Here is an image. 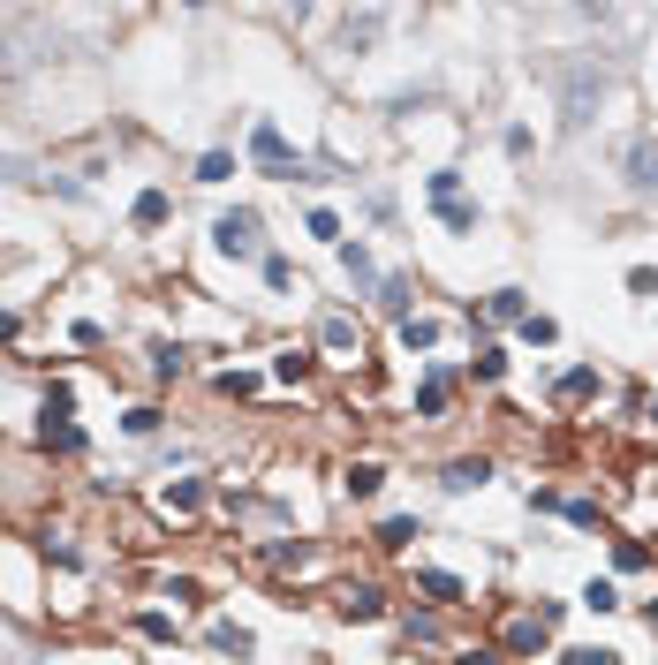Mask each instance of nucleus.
<instances>
[{
    "label": "nucleus",
    "instance_id": "nucleus-1",
    "mask_svg": "<svg viewBox=\"0 0 658 665\" xmlns=\"http://www.w3.org/2000/svg\"><path fill=\"white\" fill-rule=\"evenodd\" d=\"M250 167L273 174V182H318L311 159H303L288 137H280V121H258V129H250Z\"/></svg>",
    "mask_w": 658,
    "mask_h": 665
},
{
    "label": "nucleus",
    "instance_id": "nucleus-2",
    "mask_svg": "<svg viewBox=\"0 0 658 665\" xmlns=\"http://www.w3.org/2000/svg\"><path fill=\"white\" fill-rule=\"evenodd\" d=\"M212 242H220L227 257H258V212H250V205L220 212V220H212Z\"/></svg>",
    "mask_w": 658,
    "mask_h": 665
},
{
    "label": "nucleus",
    "instance_id": "nucleus-3",
    "mask_svg": "<svg viewBox=\"0 0 658 665\" xmlns=\"http://www.w3.org/2000/svg\"><path fill=\"white\" fill-rule=\"evenodd\" d=\"M621 167H628V189H636V197H658V137H636L621 152Z\"/></svg>",
    "mask_w": 658,
    "mask_h": 665
},
{
    "label": "nucleus",
    "instance_id": "nucleus-4",
    "mask_svg": "<svg viewBox=\"0 0 658 665\" xmlns=\"http://www.w3.org/2000/svg\"><path fill=\"white\" fill-rule=\"evenodd\" d=\"M416 597L447 613V605H462V575H454V567H416Z\"/></svg>",
    "mask_w": 658,
    "mask_h": 665
},
{
    "label": "nucleus",
    "instance_id": "nucleus-5",
    "mask_svg": "<svg viewBox=\"0 0 658 665\" xmlns=\"http://www.w3.org/2000/svg\"><path fill=\"white\" fill-rule=\"evenodd\" d=\"M439 484H447V492H485V484H492V461L485 454H454L447 469H439Z\"/></svg>",
    "mask_w": 658,
    "mask_h": 665
},
{
    "label": "nucleus",
    "instance_id": "nucleus-6",
    "mask_svg": "<svg viewBox=\"0 0 658 665\" xmlns=\"http://www.w3.org/2000/svg\"><path fill=\"white\" fill-rule=\"evenodd\" d=\"M447 409H454V371H424V386H416V416L439 424Z\"/></svg>",
    "mask_w": 658,
    "mask_h": 665
},
{
    "label": "nucleus",
    "instance_id": "nucleus-7",
    "mask_svg": "<svg viewBox=\"0 0 658 665\" xmlns=\"http://www.w3.org/2000/svg\"><path fill=\"white\" fill-rule=\"evenodd\" d=\"M379 613H386L379 582H348V590H341V620H379Z\"/></svg>",
    "mask_w": 658,
    "mask_h": 665
},
{
    "label": "nucleus",
    "instance_id": "nucleus-8",
    "mask_svg": "<svg viewBox=\"0 0 658 665\" xmlns=\"http://www.w3.org/2000/svg\"><path fill=\"white\" fill-rule=\"evenodd\" d=\"M416 537H424V522H416V514H386V522H379V537H371V545H379V552H409Z\"/></svg>",
    "mask_w": 658,
    "mask_h": 665
},
{
    "label": "nucleus",
    "instance_id": "nucleus-9",
    "mask_svg": "<svg viewBox=\"0 0 658 665\" xmlns=\"http://www.w3.org/2000/svg\"><path fill=\"white\" fill-rule=\"evenodd\" d=\"M379 484H386V461H348L341 492H348V499H379Z\"/></svg>",
    "mask_w": 658,
    "mask_h": 665
},
{
    "label": "nucleus",
    "instance_id": "nucleus-10",
    "mask_svg": "<svg viewBox=\"0 0 658 665\" xmlns=\"http://www.w3.org/2000/svg\"><path fill=\"white\" fill-rule=\"evenodd\" d=\"M507 650H515V658H537V650H545V613H522L515 628H507Z\"/></svg>",
    "mask_w": 658,
    "mask_h": 665
},
{
    "label": "nucleus",
    "instance_id": "nucleus-11",
    "mask_svg": "<svg viewBox=\"0 0 658 665\" xmlns=\"http://www.w3.org/2000/svg\"><path fill=\"white\" fill-rule=\"evenodd\" d=\"M205 499H212V484H205V477H174V484H167V507H174V514H197Z\"/></svg>",
    "mask_w": 658,
    "mask_h": 665
},
{
    "label": "nucleus",
    "instance_id": "nucleus-12",
    "mask_svg": "<svg viewBox=\"0 0 658 665\" xmlns=\"http://www.w3.org/2000/svg\"><path fill=\"white\" fill-rule=\"evenodd\" d=\"M311 371H318L311 348H280V356H273V378H288V386H295V378H311Z\"/></svg>",
    "mask_w": 658,
    "mask_h": 665
},
{
    "label": "nucleus",
    "instance_id": "nucleus-13",
    "mask_svg": "<svg viewBox=\"0 0 658 665\" xmlns=\"http://www.w3.org/2000/svg\"><path fill=\"white\" fill-rule=\"evenodd\" d=\"M341 265H348V280H356V288H371V280H379V265H371L364 242H341Z\"/></svg>",
    "mask_w": 658,
    "mask_h": 665
},
{
    "label": "nucleus",
    "instance_id": "nucleus-14",
    "mask_svg": "<svg viewBox=\"0 0 658 665\" xmlns=\"http://www.w3.org/2000/svg\"><path fill=\"white\" fill-rule=\"evenodd\" d=\"M129 220L137 227H167V189H144L137 205H129Z\"/></svg>",
    "mask_w": 658,
    "mask_h": 665
},
{
    "label": "nucleus",
    "instance_id": "nucleus-15",
    "mask_svg": "<svg viewBox=\"0 0 658 665\" xmlns=\"http://www.w3.org/2000/svg\"><path fill=\"white\" fill-rule=\"evenodd\" d=\"M212 650H227V658H250V628H235V620H220V628H212Z\"/></svg>",
    "mask_w": 658,
    "mask_h": 665
},
{
    "label": "nucleus",
    "instance_id": "nucleus-16",
    "mask_svg": "<svg viewBox=\"0 0 658 665\" xmlns=\"http://www.w3.org/2000/svg\"><path fill=\"white\" fill-rule=\"evenodd\" d=\"M227 174H235V152H205V159H197V182H205V189H220Z\"/></svg>",
    "mask_w": 658,
    "mask_h": 665
},
{
    "label": "nucleus",
    "instance_id": "nucleus-17",
    "mask_svg": "<svg viewBox=\"0 0 658 665\" xmlns=\"http://www.w3.org/2000/svg\"><path fill=\"white\" fill-rule=\"evenodd\" d=\"M492 318H500V325H522V318H530V303H522V288H500V295H492Z\"/></svg>",
    "mask_w": 658,
    "mask_h": 665
},
{
    "label": "nucleus",
    "instance_id": "nucleus-18",
    "mask_svg": "<svg viewBox=\"0 0 658 665\" xmlns=\"http://www.w3.org/2000/svg\"><path fill=\"white\" fill-rule=\"evenodd\" d=\"M522 341H530V348H553V341H560V325L545 318V310H530V318H522Z\"/></svg>",
    "mask_w": 658,
    "mask_h": 665
},
{
    "label": "nucleus",
    "instance_id": "nucleus-19",
    "mask_svg": "<svg viewBox=\"0 0 658 665\" xmlns=\"http://www.w3.org/2000/svg\"><path fill=\"white\" fill-rule=\"evenodd\" d=\"M432 341H439L432 318H401V348H409V356H416V348H432Z\"/></svg>",
    "mask_w": 658,
    "mask_h": 665
},
{
    "label": "nucleus",
    "instance_id": "nucleus-20",
    "mask_svg": "<svg viewBox=\"0 0 658 665\" xmlns=\"http://www.w3.org/2000/svg\"><path fill=\"white\" fill-rule=\"evenodd\" d=\"M265 560L273 567H311V545H303V537H295V545L280 537V545H265Z\"/></svg>",
    "mask_w": 658,
    "mask_h": 665
},
{
    "label": "nucleus",
    "instance_id": "nucleus-21",
    "mask_svg": "<svg viewBox=\"0 0 658 665\" xmlns=\"http://www.w3.org/2000/svg\"><path fill=\"white\" fill-rule=\"evenodd\" d=\"M182 363H190V348H182V341H152V371H159V378L182 371Z\"/></svg>",
    "mask_w": 658,
    "mask_h": 665
},
{
    "label": "nucleus",
    "instance_id": "nucleus-22",
    "mask_svg": "<svg viewBox=\"0 0 658 665\" xmlns=\"http://www.w3.org/2000/svg\"><path fill=\"white\" fill-rule=\"evenodd\" d=\"M613 567H621V575H636V567H651V545H636V537H621V545H613Z\"/></svg>",
    "mask_w": 658,
    "mask_h": 665
},
{
    "label": "nucleus",
    "instance_id": "nucleus-23",
    "mask_svg": "<svg viewBox=\"0 0 658 665\" xmlns=\"http://www.w3.org/2000/svg\"><path fill=\"white\" fill-rule=\"evenodd\" d=\"M621 650H606V643H575V650H560V665H613Z\"/></svg>",
    "mask_w": 658,
    "mask_h": 665
},
{
    "label": "nucleus",
    "instance_id": "nucleus-24",
    "mask_svg": "<svg viewBox=\"0 0 658 665\" xmlns=\"http://www.w3.org/2000/svg\"><path fill=\"white\" fill-rule=\"evenodd\" d=\"M583 605H590V613H613V605H621V590L598 575V582H583Z\"/></svg>",
    "mask_w": 658,
    "mask_h": 665
},
{
    "label": "nucleus",
    "instance_id": "nucleus-25",
    "mask_svg": "<svg viewBox=\"0 0 658 665\" xmlns=\"http://www.w3.org/2000/svg\"><path fill=\"white\" fill-rule=\"evenodd\" d=\"M424 189H432V205H454V197H462V174H454V167H439Z\"/></svg>",
    "mask_w": 658,
    "mask_h": 665
},
{
    "label": "nucleus",
    "instance_id": "nucleus-26",
    "mask_svg": "<svg viewBox=\"0 0 658 665\" xmlns=\"http://www.w3.org/2000/svg\"><path fill=\"white\" fill-rule=\"evenodd\" d=\"M590 393H598V371H568L560 378V401H590Z\"/></svg>",
    "mask_w": 658,
    "mask_h": 665
},
{
    "label": "nucleus",
    "instance_id": "nucleus-27",
    "mask_svg": "<svg viewBox=\"0 0 658 665\" xmlns=\"http://www.w3.org/2000/svg\"><path fill=\"white\" fill-rule=\"evenodd\" d=\"M439 220H447L454 235H469V227H477V205H462V197H454V205H439Z\"/></svg>",
    "mask_w": 658,
    "mask_h": 665
},
{
    "label": "nucleus",
    "instance_id": "nucleus-28",
    "mask_svg": "<svg viewBox=\"0 0 658 665\" xmlns=\"http://www.w3.org/2000/svg\"><path fill=\"white\" fill-rule=\"evenodd\" d=\"M379 310H394V318H409V280H386V288H379Z\"/></svg>",
    "mask_w": 658,
    "mask_h": 665
},
{
    "label": "nucleus",
    "instance_id": "nucleus-29",
    "mask_svg": "<svg viewBox=\"0 0 658 665\" xmlns=\"http://www.w3.org/2000/svg\"><path fill=\"white\" fill-rule=\"evenodd\" d=\"M122 431H129V439H152V431H159V409H129Z\"/></svg>",
    "mask_w": 658,
    "mask_h": 665
},
{
    "label": "nucleus",
    "instance_id": "nucleus-30",
    "mask_svg": "<svg viewBox=\"0 0 658 665\" xmlns=\"http://www.w3.org/2000/svg\"><path fill=\"white\" fill-rule=\"evenodd\" d=\"M265 288H280V295L295 288V265H288V257H265Z\"/></svg>",
    "mask_w": 658,
    "mask_h": 665
},
{
    "label": "nucleus",
    "instance_id": "nucleus-31",
    "mask_svg": "<svg viewBox=\"0 0 658 665\" xmlns=\"http://www.w3.org/2000/svg\"><path fill=\"white\" fill-rule=\"evenodd\" d=\"M469 371H477V378H485V386H492V378H507V356H500V348H485V356L469 363Z\"/></svg>",
    "mask_w": 658,
    "mask_h": 665
},
{
    "label": "nucleus",
    "instance_id": "nucleus-32",
    "mask_svg": "<svg viewBox=\"0 0 658 665\" xmlns=\"http://www.w3.org/2000/svg\"><path fill=\"white\" fill-rule=\"evenodd\" d=\"M167 597H174V605H205V590H197L190 575H174V582H167Z\"/></svg>",
    "mask_w": 658,
    "mask_h": 665
},
{
    "label": "nucleus",
    "instance_id": "nucleus-33",
    "mask_svg": "<svg viewBox=\"0 0 658 665\" xmlns=\"http://www.w3.org/2000/svg\"><path fill=\"white\" fill-rule=\"evenodd\" d=\"M326 348H356V325H348V318H326Z\"/></svg>",
    "mask_w": 658,
    "mask_h": 665
},
{
    "label": "nucleus",
    "instance_id": "nucleus-34",
    "mask_svg": "<svg viewBox=\"0 0 658 665\" xmlns=\"http://www.w3.org/2000/svg\"><path fill=\"white\" fill-rule=\"evenodd\" d=\"M137 628H144V635H152V643H174V620H167V613H144V620H137Z\"/></svg>",
    "mask_w": 658,
    "mask_h": 665
},
{
    "label": "nucleus",
    "instance_id": "nucleus-35",
    "mask_svg": "<svg viewBox=\"0 0 658 665\" xmlns=\"http://www.w3.org/2000/svg\"><path fill=\"white\" fill-rule=\"evenodd\" d=\"M454 665H500V650H485V643H477V650H462Z\"/></svg>",
    "mask_w": 658,
    "mask_h": 665
},
{
    "label": "nucleus",
    "instance_id": "nucleus-36",
    "mask_svg": "<svg viewBox=\"0 0 658 665\" xmlns=\"http://www.w3.org/2000/svg\"><path fill=\"white\" fill-rule=\"evenodd\" d=\"M643 416H651V424H658V393H651V401H643Z\"/></svg>",
    "mask_w": 658,
    "mask_h": 665
}]
</instances>
